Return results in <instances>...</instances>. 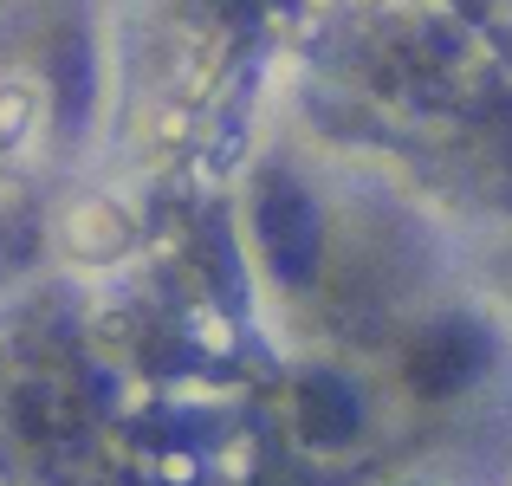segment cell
I'll use <instances>...</instances> for the list:
<instances>
[{
  "label": "cell",
  "mask_w": 512,
  "mask_h": 486,
  "mask_svg": "<svg viewBox=\"0 0 512 486\" xmlns=\"http://www.w3.org/2000/svg\"><path fill=\"white\" fill-rule=\"evenodd\" d=\"M253 227H260V253L279 273V286H305L318 273V247H325V221H318L312 195L292 175H266L260 201H253Z\"/></svg>",
  "instance_id": "6da1fadb"
},
{
  "label": "cell",
  "mask_w": 512,
  "mask_h": 486,
  "mask_svg": "<svg viewBox=\"0 0 512 486\" xmlns=\"http://www.w3.org/2000/svg\"><path fill=\"white\" fill-rule=\"evenodd\" d=\"M305 422H312V435H318V441H344L350 428H357V409H350L344 383H331V376L305 383Z\"/></svg>",
  "instance_id": "3957f363"
},
{
  "label": "cell",
  "mask_w": 512,
  "mask_h": 486,
  "mask_svg": "<svg viewBox=\"0 0 512 486\" xmlns=\"http://www.w3.org/2000/svg\"><path fill=\"white\" fill-rule=\"evenodd\" d=\"M72 234H78L72 247L91 253V260H98V253H117V247H124V214H117V208H85L72 221Z\"/></svg>",
  "instance_id": "277c9868"
},
{
  "label": "cell",
  "mask_w": 512,
  "mask_h": 486,
  "mask_svg": "<svg viewBox=\"0 0 512 486\" xmlns=\"http://www.w3.org/2000/svg\"><path fill=\"white\" fill-rule=\"evenodd\" d=\"M474 370H480V331H467V324H441L415 344V383L428 396H454Z\"/></svg>",
  "instance_id": "7a4b0ae2"
}]
</instances>
